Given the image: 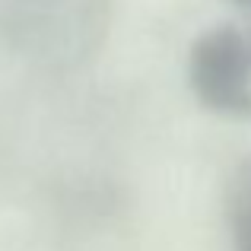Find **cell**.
I'll return each mask as SVG.
<instances>
[{
    "label": "cell",
    "instance_id": "obj_1",
    "mask_svg": "<svg viewBox=\"0 0 251 251\" xmlns=\"http://www.w3.org/2000/svg\"><path fill=\"white\" fill-rule=\"evenodd\" d=\"M188 80L203 108L226 118H251V48L235 25L203 32L188 54Z\"/></svg>",
    "mask_w": 251,
    "mask_h": 251
},
{
    "label": "cell",
    "instance_id": "obj_2",
    "mask_svg": "<svg viewBox=\"0 0 251 251\" xmlns=\"http://www.w3.org/2000/svg\"><path fill=\"white\" fill-rule=\"evenodd\" d=\"M226 216L235 251H251V159L235 169L226 194Z\"/></svg>",
    "mask_w": 251,
    "mask_h": 251
},
{
    "label": "cell",
    "instance_id": "obj_3",
    "mask_svg": "<svg viewBox=\"0 0 251 251\" xmlns=\"http://www.w3.org/2000/svg\"><path fill=\"white\" fill-rule=\"evenodd\" d=\"M232 3H235V6H242V10H248V13H251V0H232ZM245 38H248V48H251V32H248Z\"/></svg>",
    "mask_w": 251,
    "mask_h": 251
}]
</instances>
